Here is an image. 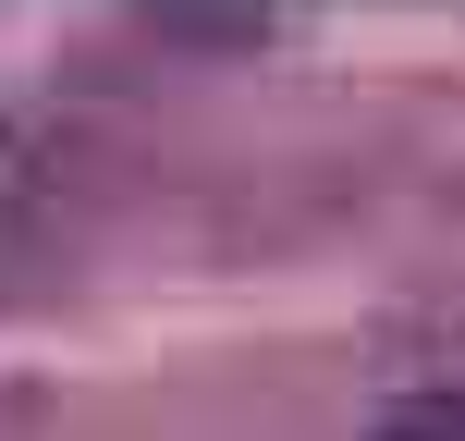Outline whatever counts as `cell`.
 Here are the masks:
<instances>
[{
    "label": "cell",
    "mask_w": 465,
    "mask_h": 441,
    "mask_svg": "<svg viewBox=\"0 0 465 441\" xmlns=\"http://www.w3.org/2000/svg\"><path fill=\"white\" fill-rule=\"evenodd\" d=\"M368 441H465V393H404Z\"/></svg>",
    "instance_id": "6da1fadb"
}]
</instances>
